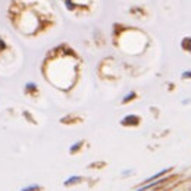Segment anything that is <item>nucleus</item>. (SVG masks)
Instances as JSON below:
<instances>
[{
  "instance_id": "obj_1",
  "label": "nucleus",
  "mask_w": 191,
  "mask_h": 191,
  "mask_svg": "<svg viewBox=\"0 0 191 191\" xmlns=\"http://www.w3.org/2000/svg\"><path fill=\"white\" fill-rule=\"evenodd\" d=\"M35 3L33 0H10L7 6V16L15 30L21 33L33 35L41 28V18L35 10Z\"/></svg>"
},
{
  "instance_id": "obj_2",
  "label": "nucleus",
  "mask_w": 191,
  "mask_h": 191,
  "mask_svg": "<svg viewBox=\"0 0 191 191\" xmlns=\"http://www.w3.org/2000/svg\"><path fill=\"white\" fill-rule=\"evenodd\" d=\"M140 121H141V118H140L138 115H126V116L122 118L121 125L122 126H137L140 124Z\"/></svg>"
},
{
  "instance_id": "obj_3",
  "label": "nucleus",
  "mask_w": 191,
  "mask_h": 191,
  "mask_svg": "<svg viewBox=\"0 0 191 191\" xmlns=\"http://www.w3.org/2000/svg\"><path fill=\"white\" fill-rule=\"evenodd\" d=\"M172 169L171 168H166V169H163V171H159L157 173H154V175H152V177H149L147 179H144V184H150V182H153V181H157V178H163L166 173H169Z\"/></svg>"
},
{
  "instance_id": "obj_4",
  "label": "nucleus",
  "mask_w": 191,
  "mask_h": 191,
  "mask_svg": "<svg viewBox=\"0 0 191 191\" xmlns=\"http://www.w3.org/2000/svg\"><path fill=\"white\" fill-rule=\"evenodd\" d=\"M81 181H82V177H79V175H74V177H69V178L66 179L65 182H63V185H65V187H71V185H74V184L81 182Z\"/></svg>"
},
{
  "instance_id": "obj_5",
  "label": "nucleus",
  "mask_w": 191,
  "mask_h": 191,
  "mask_svg": "<svg viewBox=\"0 0 191 191\" xmlns=\"http://www.w3.org/2000/svg\"><path fill=\"white\" fill-rule=\"evenodd\" d=\"M134 99H137V93H135V91H129V93H128V94L125 96V97L122 99V105H126V103L132 101Z\"/></svg>"
},
{
  "instance_id": "obj_6",
  "label": "nucleus",
  "mask_w": 191,
  "mask_h": 191,
  "mask_svg": "<svg viewBox=\"0 0 191 191\" xmlns=\"http://www.w3.org/2000/svg\"><path fill=\"white\" fill-rule=\"evenodd\" d=\"M82 144H84V141H82V140H81V141H77V143H74V144L69 147V153H71V154H75V153H77L79 149L82 147Z\"/></svg>"
},
{
  "instance_id": "obj_7",
  "label": "nucleus",
  "mask_w": 191,
  "mask_h": 191,
  "mask_svg": "<svg viewBox=\"0 0 191 191\" xmlns=\"http://www.w3.org/2000/svg\"><path fill=\"white\" fill-rule=\"evenodd\" d=\"M38 91V88H37V86L34 84V82H28L25 86V93L26 94H34V93Z\"/></svg>"
},
{
  "instance_id": "obj_8",
  "label": "nucleus",
  "mask_w": 191,
  "mask_h": 191,
  "mask_svg": "<svg viewBox=\"0 0 191 191\" xmlns=\"http://www.w3.org/2000/svg\"><path fill=\"white\" fill-rule=\"evenodd\" d=\"M181 47L187 50V52H191V37H185L182 41H181Z\"/></svg>"
},
{
  "instance_id": "obj_9",
  "label": "nucleus",
  "mask_w": 191,
  "mask_h": 191,
  "mask_svg": "<svg viewBox=\"0 0 191 191\" xmlns=\"http://www.w3.org/2000/svg\"><path fill=\"white\" fill-rule=\"evenodd\" d=\"M21 191H41V187L37 184H33V185H28L25 188H22Z\"/></svg>"
},
{
  "instance_id": "obj_10",
  "label": "nucleus",
  "mask_w": 191,
  "mask_h": 191,
  "mask_svg": "<svg viewBox=\"0 0 191 191\" xmlns=\"http://www.w3.org/2000/svg\"><path fill=\"white\" fill-rule=\"evenodd\" d=\"M5 49H6V41L0 37V53L5 52Z\"/></svg>"
},
{
  "instance_id": "obj_11",
  "label": "nucleus",
  "mask_w": 191,
  "mask_h": 191,
  "mask_svg": "<svg viewBox=\"0 0 191 191\" xmlns=\"http://www.w3.org/2000/svg\"><path fill=\"white\" fill-rule=\"evenodd\" d=\"M181 78H182V79L191 78V71H185V72H182V75H181Z\"/></svg>"
},
{
  "instance_id": "obj_12",
  "label": "nucleus",
  "mask_w": 191,
  "mask_h": 191,
  "mask_svg": "<svg viewBox=\"0 0 191 191\" xmlns=\"http://www.w3.org/2000/svg\"><path fill=\"white\" fill-rule=\"evenodd\" d=\"M181 103H182V105H190V103H191V100H190V99H188V100H182Z\"/></svg>"
}]
</instances>
